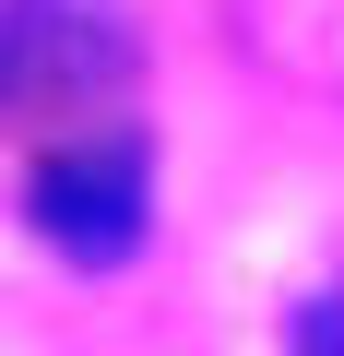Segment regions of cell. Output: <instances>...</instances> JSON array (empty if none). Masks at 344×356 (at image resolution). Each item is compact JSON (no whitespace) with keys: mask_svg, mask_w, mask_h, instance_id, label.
Wrapping results in <instances>:
<instances>
[{"mask_svg":"<svg viewBox=\"0 0 344 356\" xmlns=\"http://www.w3.org/2000/svg\"><path fill=\"white\" fill-rule=\"evenodd\" d=\"M36 238L72 261V273H119L142 261L154 238V154L119 131V143H60L48 178H36Z\"/></svg>","mask_w":344,"mask_h":356,"instance_id":"1","label":"cell"},{"mask_svg":"<svg viewBox=\"0 0 344 356\" xmlns=\"http://www.w3.org/2000/svg\"><path fill=\"white\" fill-rule=\"evenodd\" d=\"M131 83V0H0V95L95 107Z\"/></svg>","mask_w":344,"mask_h":356,"instance_id":"2","label":"cell"},{"mask_svg":"<svg viewBox=\"0 0 344 356\" xmlns=\"http://www.w3.org/2000/svg\"><path fill=\"white\" fill-rule=\"evenodd\" d=\"M285 332H297L309 356H332V344H344V297H297V321H285Z\"/></svg>","mask_w":344,"mask_h":356,"instance_id":"3","label":"cell"}]
</instances>
